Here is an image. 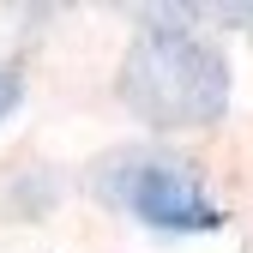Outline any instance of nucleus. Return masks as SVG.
<instances>
[{"label":"nucleus","instance_id":"1","mask_svg":"<svg viewBox=\"0 0 253 253\" xmlns=\"http://www.w3.org/2000/svg\"><path fill=\"white\" fill-rule=\"evenodd\" d=\"M121 97L151 126H211L229 109V60L187 24H151L126 48Z\"/></svg>","mask_w":253,"mask_h":253},{"label":"nucleus","instance_id":"2","mask_svg":"<svg viewBox=\"0 0 253 253\" xmlns=\"http://www.w3.org/2000/svg\"><path fill=\"white\" fill-rule=\"evenodd\" d=\"M121 199L151 229H217L223 223V211L205 199L193 169L169 163V157H126L121 163Z\"/></svg>","mask_w":253,"mask_h":253},{"label":"nucleus","instance_id":"3","mask_svg":"<svg viewBox=\"0 0 253 253\" xmlns=\"http://www.w3.org/2000/svg\"><path fill=\"white\" fill-rule=\"evenodd\" d=\"M18 97H24V84H18V73H12V67H0V121H6V115L18 109Z\"/></svg>","mask_w":253,"mask_h":253}]
</instances>
